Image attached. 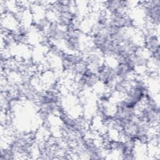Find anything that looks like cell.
<instances>
[{
	"label": "cell",
	"instance_id": "6da1fadb",
	"mask_svg": "<svg viewBox=\"0 0 160 160\" xmlns=\"http://www.w3.org/2000/svg\"><path fill=\"white\" fill-rule=\"evenodd\" d=\"M84 33L81 29L68 32V35L62 42L64 50L71 54L82 53L85 45L83 40Z\"/></svg>",
	"mask_w": 160,
	"mask_h": 160
},
{
	"label": "cell",
	"instance_id": "7a4b0ae2",
	"mask_svg": "<svg viewBox=\"0 0 160 160\" xmlns=\"http://www.w3.org/2000/svg\"><path fill=\"white\" fill-rule=\"evenodd\" d=\"M44 35L47 36L52 43L59 46L68 35V32L64 28L61 27L58 20L49 22L46 28Z\"/></svg>",
	"mask_w": 160,
	"mask_h": 160
},
{
	"label": "cell",
	"instance_id": "3957f363",
	"mask_svg": "<svg viewBox=\"0 0 160 160\" xmlns=\"http://www.w3.org/2000/svg\"><path fill=\"white\" fill-rule=\"evenodd\" d=\"M84 61L88 68L97 72L105 63V57L98 51H92L84 54Z\"/></svg>",
	"mask_w": 160,
	"mask_h": 160
},
{
	"label": "cell",
	"instance_id": "277c9868",
	"mask_svg": "<svg viewBox=\"0 0 160 160\" xmlns=\"http://www.w3.org/2000/svg\"><path fill=\"white\" fill-rule=\"evenodd\" d=\"M131 1L112 0L103 2V9L107 14L118 12H128L131 8Z\"/></svg>",
	"mask_w": 160,
	"mask_h": 160
},
{
	"label": "cell",
	"instance_id": "5b68a950",
	"mask_svg": "<svg viewBox=\"0 0 160 160\" xmlns=\"http://www.w3.org/2000/svg\"><path fill=\"white\" fill-rule=\"evenodd\" d=\"M108 19L109 22L116 26L126 28L131 18L128 12H118L108 14Z\"/></svg>",
	"mask_w": 160,
	"mask_h": 160
},
{
	"label": "cell",
	"instance_id": "8992f818",
	"mask_svg": "<svg viewBox=\"0 0 160 160\" xmlns=\"http://www.w3.org/2000/svg\"><path fill=\"white\" fill-rule=\"evenodd\" d=\"M66 53V52L63 48L60 47V46L53 43H51L48 48V54L50 56V57L54 58H58L62 60Z\"/></svg>",
	"mask_w": 160,
	"mask_h": 160
}]
</instances>
